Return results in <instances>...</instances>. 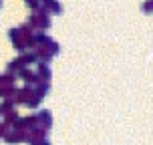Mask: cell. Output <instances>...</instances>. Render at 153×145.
<instances>
[{"label": "cell", "instance_id": "obj_7", "mask_svg": "<svg viewBox=\"0 0 153 145\" xmlns=\"http://www.w3.org/2000/svg\"><path fill=\"white\" fill-rule=\"evenodd\" d=\"M14 81H16V77H14V75H10V73H4V75H0V85L14 87Z\"/></svg>", "mask_w": 153, "mask_h": 145}, {"label": "cell", "instance_id": "obj_5", "mask_svg": "<svg viewBox=\"0 0 153 145\" xmlns=\"http://www.w3.org/2000/svg\"><path fill=\"white\" fill-rule=\"evenodd\" d=\"M36 75H38V79H40V81H48V83H51V77H53V73H51L48 62H38Z\"/></svg>", "mask_w": 153, "mask_h": 145}, {"label": "cell", "instance_id": "obj_10", "mask_svg": "<svg viewBox=\"0 0 153 145\" xmlns=\"http://www.w3.org/2000/svg\"><path fill=\"white\" fill-rule=\"evenodd\" d=\"M143 10H145V12H151L153 10V0H145V2H143Z\"/></svg>", "mask_w": 153, "mask_h": 145}, {"label": "cell", "instance_id": "obj_4", "mask_svg": "<svg viewBox=\"0 0 153 145\" xmlns=\"http://www.w3.org/2000/svg\"><path fill=\"white\" fill-rule=\"evenodd\" d=\"M34 117H36V123L40 125V127H45L46 131L51 129V125H53V115H51V111H48V109H40Z\"/></svg>", "mask_w": 153, "mask_h": 145}, {"label": "cell", "instance_id": "obj_1", "mask_svg": "<svg viewBox=\"0 0 153 145\" xmlns=\"http://www.w3.org/2000/svg\"><path fill=\"white\" fill-rule=\"evenodd\" d=\"M32 34H34V28H32L28 22H22L20 26H16V28H10L8 30V38L14 42L16 51L22 54V53H28L34 42H32Z\"/></svg>", "mask_w": 153, "mask_h": 145}, {"label": "cell", "instance_id": "obj_6", "mask_svg": "<svg viewBox=\"0 0 153 145\" xmlns=\"http://www.w3.org/2000/svg\"><path fill=\"white\" fill-rule=\"evenodd\" d=\"M40 6H45L48 12H61L62 10V4L59 0H40Z\"/></svg>", "mask_w": 153, "mask_h": 145}, {"label": "cell", "instance_id": "obj_3", "mask_svg": "<svg viewBox=\"0 0 153 145\" xmlns=\"http://www.w3.org/2000/svg\"><path fill=\"white\" fill-rule=\"evenodd\" d=\"M2 137H4V141H8V143H18V141H26V133H24L22 129H18L16 125L8 123V129Z\"/></svg>", "mask_w": 153, "mask_h": 145}, {"label": "cell", "instance_id": "obj_11", "mask_svg": "<svg viewBox=\"0 0 153 145\" xmlns=\"http://www.w3.org/2000/svg\"><path fill=\"white\" fill-rule=\"evenodd\" d=\"M0 6H2V0H0Z\"/></svg>", "mask_w": 153, "mask_h": 145}, {"label": "cell", "instance_id": "obj_9", "mask_svg": "<svg viewBox=\"0 0 153 145\" xmlns=\"http://www.w3.org/2000/svg\"><path fill=\"white\" fill-rule=\"evenodd\" d=\"M14 91H16V87H6V85H0V97H12L14 95Z\"/></svg>", "mask_w": 153, "mask_h": 145}, {"label": "cell", "instance_id": "obj_2", "mask_svg": "<svg viewBox=\"0 0 153 145\" xmlns=\"http://www.w3.org/2000/svg\"><path fill=\"white\" fill-rule=\"evenodd\" d=\"M26 22L30 24L34 30H45V28H51L53 20H51V12H48L45 6H38V8L32 10V14L28 16Z\"/></svg>", "mask_w": 153, "mask_h": 145}, {"label": "cell", "instance_id": "obj_8", "mask_svg": "<svg viewBox=\"0 0 153 145\" xmlns=\"http://www.w3.org/2000/svg\"><path fill=\"white\" fill-rule=\"evenodd\" d=\"M26 143L28 145H51V141L46 137H26Z\"/></svg>", "mask_w": 153, "mask_h": 145}]
</instances>
